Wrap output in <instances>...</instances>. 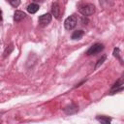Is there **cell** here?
<instances>
[{"label":"cell","instance_id":"6da1fadb","mask_svg":"<svg viewBox=\"0 0 124 124\" xmlns=\"http://www.w3.org/2000/svg\"><path fill=\"white\" fill-rule=\"evenodd\" d=\"M77 23H78V18L75 15H72L70 16H68L65 21H64V26L67 30H72L74 29L76 26H77Z\"/></svg>","mask_w":124,"mask_h":124},{"label":"cell","instance_id":"7a4b0ae2","mask_svg":"<svg viewBox=\"0 0 124 124\" xmlns=\"http://www.w3.org/2000/svg\"><path fill=\"white\" fill-rule=\"evenodd\" d=\"M104 48H105V46H104L103 44H101V43H96V44L92 45V46L87 49L86 54H87V55H95V54L101 52Z\"/></svg>","mask_w":124,"mask_h":124},{"label":"cell","instance_id":"3957f363","mask_svg":"<svg viewBox=\"0 0 124 124\" xmlns=\"http://www.w3.org/2000/svg\"><path fill=\"white\" fill-rule=\"evenodd\" d=\"M78 11H79V13H80L81 15L87 16H91V15L94 14V12H95V7H94L93 4H85V5L81 6V7L78 9Z\"/></svg>","mask_w":124,"mask_h":124},{"label":"cell","instance_id":"277c9868","mask_svg":"<svg viewBox=\"0 0 124 124\" xmlns=\"http://www.w3.org/2000/svg\"><path fill=\"white\" fill-rule=\"evenodd\" d=\"M51 19H52V16H51V14H49V13H46V14H44V15H42L40 17H39V24L41 25V26H46L48 23H50V21H51Z\"/></svg>","mask_w":124,"mask_h":124},{"label":"cell","instance_id":"5b68a950","mask_svg":"<svg viewBox=\"0 0 124 124\" xmlns=\"http://www.w3.org/2000/svg\"><path fill=\"white\" fill-rule=\"evenodd\" d=\"M122 85H124V75L113 84V86H112V88H111L110 94H114L115 92H118V91L123 90L124 87H122Z\"/></svg>","mask_w":124,"mask_h":124},{"label":"cell","instance_id":"8992f818","mask_svg":"<svg viewBox=\"0 0 124 124\" xmlns=\"http://www.w3.org/2000/svg\"><path fill=\"white\" fill-rule=\"evenodd\" d=\"M51 14L55 18H59V16H60V7L57 3H52V5H51Z\"/></svg>","mask_w":124,"mask_h":124},{"label":"cell","instance_id":"52a82bcc","mask_svg":"<svg viewBox=\"0 0 124 124\" xmlns=\"http://www.w3.org/2000/svg\"><path fill=\"white\" fill-rule=\"evenodd\" d=\"M78 106L74 103H72L71 105L67 106L65 108H64V111L67 113V114H73V113H76L78 111Z\"/></svg>","mask_w":124,"mask_h":124},{"label":"cell","instance_id":"ba28073f","mask_svg":"<svg viewBox=\"0 0 124 124\" xmlns=\"http://www.w3.org/2000/svg\"><path fill=\"white\" fill-rule=\"evenodd\" d=\"M25 13H23L22 11H16L15 12V14H14V20L16 21V22H19V21H21L22 19H24L25 18Z\"/></svg>","mask_w":124,"mask_h":124},{"label":"cell","instance_id":"9c48e42d","mask_svg":"<svg viewBox=\"0 0 124 124\" xmlns=\"http://www.w3.org/2000/svg\"><path fill=\"white\" fill-rule=\"evenodd\" d=\"M83 35H84V31H83V30H76V31L73 32L71 38H72V40L77 41V40L81 39V38L83 37Z\"/></svg>","mask_w":124,"mask_h":124},{"label":"cell","instance_id":"30bf717a","mask_svg":"<svg viewBox=\"0 0 124 124\" xmlns=\"http://www.w3.org/2000/svg\"><path fill=\"white\" fill-rule=\"evenodd\" d=\"M39 8L40 7H39V5L37 3H31V4H29L27 6V12L30 13V14H35V13L38 12Z\"/></svg>","mask_w":124,"mask_h":124},{"label":"cell","instance_id":"8fae6325","mask_svg":"<svg viewBox=\"0 0 124 124\" xmlns=\"http://www.w3.org/2000/svg\"><path fill=\"white\" fill-rule=\"evenodd\" d=\"M97 120L100 121L101 123H104V124H108V123H110L111 122V118L108 117V116H105V115L97 116Z\"/></svg>","mask_w":124,"mask_h":124},{"label":"cell","instance_id":"7c38bea8","mask_svg":"<svg viewBox=\"0 0 124 124\" xmlns=\"http://www.w3.org/2000/svg\"><path fill=\"white\" fill-rule=\"evenodd\" d=\"M14 50V45L13 44H11L8 47H6V49H5V51H4V55H3V57L5 58V57H7L12 51Z\"/></svg>","mask_w":124,"mask_h":124},{"label":"cell","instance_id":"4fadbf2b","mask_svg":"<svg viewBox=\"0 0 124 124\" xmlns=\"http://www.w3.org/2000/svg\"><path fill=\"white\" fill-rule=\"evenodd\" d=\"M8 1H9V3L11 4V6H13V7H15V8L18 7L19 4H20V0H8Z\"/></svg>","mask_w":124,"mask_h":124},{"label":"cell","instance_id":"5bb4252c","mask_svg":"<svg viewBox=\"0 0 124 124\" xmlns=\"http://www.w3.org/2000/svg\"><path fill=\"white\" fill-rule=\"evenodd\" d=\"M106 58H107V56H106V55L102 56V58H101V59H99V60H98V62H97V64L95 65V69L99 68V67H100V65H102V64H103V62L106 60Z\"/></svg>","mask_w":124,"mask_h":124},{"label":"cell","instance_id":"9a60e30c","mask_svg":"<svg viewBox=\"0 0 124 124\" xmlns=\"http://www.w3.org/2000/svg\"><path fill=\"white\" fill-rule=\"evenodd\" d=\"M119 51H120V49H119L118 47L114 48V50H113V55H114L115 57H117V58L122 62V60H121V58H120V56H119Z\"/></svg>","mask_w":124,"mask_h":124},{"label":"cell","instance_id":"2e32d148","mask_svg":"<svg viewBox=\"0 0 124 124\" xmlns=\"http://www.w3.org/2000/svg\"><path fill=\"white\" fill-rule=\"evenodd\" d=\"M34 2H43L44 0H33Z\"/></svg>","mask_w":124,"mask_h":124}]
</instances>
